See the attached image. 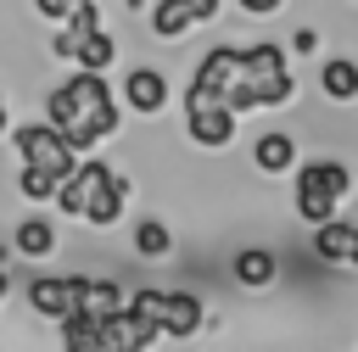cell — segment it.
Listing matches in <instances>:
<instances>
[{"label": "cell", "mask_w": 358, "mask_h": 352, "mask_svg": "<svg viewBox=\"0 0 358 352\" xmlns=\"http://www.w3.org/2000/svg\"><path fill=\"white\" fill-rule=\"evenodd\" d=\"M45 123H50V129H62V140L84 156V151H95L106 134H117L123 112H117V101H112V89H106V78H101V73H90V67H78L67 84H56V89L45 95Z\"/></svg>", "instance_id": "6da1fadb"}, {"label": "cell", "mask_w": 358, "mask_h": 352, "mask_svg": "<svg viewBox=\"0 0 358 352\" xmlns=\"http://www.w3.org/2000/svg\"><path fill=\"white\" fill-rule=\"evenodd\" d=\"M352 190V168L336 156H313L296 168V218L302 223H324L336 212V201H347Z\"/></svg>", "instance_id": "7a4b0ae2"}, {"label": "cell", "mask_w": 358, "mask_h": 352, "mask_svg": "<svg viewBox=\"0 0 358 352\" xmlns=\"http://www.w3.org/2000/svg\"><path fill=\"white\" fill-rule=\"evenodd\" d=\"M129 307L140 318H151L168 341H190L201 330V296L196 291H134Z\"/></svg>", "instance_id": "3957f363"}, {"label": "cell", "mask_w": 358, "mask_h": 352, "mask_svg": "<svg viewBox=\"0 0 358 352\" xmlns=\"http://www.w3.org/2000/svg\"><path fill=\"white\" fill-rule=\"evenodd\" d=\"M185 134H190L201 151H224V145L235 140V112H229L218 95L185 89Z\"/></svg>", "instance_id": "277c9868"}, {"label": "cell", "mask_w": 358, "mask_h": 352, "mask_svg": "<svg viewBox=\"0 0 358 352\" xmlns=\"http://www.w3.org/2000/svg\"><path fill=\"white\" fill-rule=\"evenodd\" d=\"M11 151L22 156V162H34V168H50V173H73V162H78V151L62 140V129H50V123H22V129H11Z\"/></svg>", "instance_id": "5b68a950"}, {"label": "cell", "mask_w": 358, "mask_h": 352, "mask_svg": "<svg viewBox=\"0 0 358 352\" xmlns=\"http://www.w3.org/2000/svg\"><path fill=\"white\" fill-rule=\"evenodd\" d=\"M151 341H162V330H157L151 318H140L129 302L101 318V352H140V346H151Z\"/></svg>", "instance_id": "8992f818"}, {"label": "cell", "mask_w": 358, "mask_h": 352, "mask_svg": "<svg viewBox=\"0 0 358 352\" xmlns=\"http://www.w3.org/2000/svg\"><path fill=\"white\" fill-rule=\"evenodd\" d=\"M106 173H112V168H106L101 156H90V151H84V156L73 162V173H67V179L56 184V196H50V207H56V212H67V218H78V212H84V201L95 196V184H101Z\"/></svg>", "instance_id": "52a82bcc"}, {"label": "cell", "mask_w": 358, "mask_h": 352, "mask_svg": "<svg viewBox=\"0 0 358 352\" xmlns=\"http://www.w3.org/2000/svg\"><path fill=\"white\" fill-rule=\"evenodd\" d=\"M78 291H84V274H39L28 279V307L39 318H62L78 307Z\"/></svg>", "instance_id": "ba28073f"}, {"label": "cell", "mask_w": 358, "mask_h": 352, "mask_svg": "<svg viewBox=\"0 0 358 352\" xmlns=\"http://www.w3.org/2000/svg\"><path fill=\"white\" fill-rule=\"evenodd\" d=\"M123 106L140 112V117H157L168 106V78L157 67H129L123 73Z\"/></svg>", "instance_id": "9c48e42d"}, {"label": "cell", "mask_w": 358, "mask_h": 352, "mask_svg": "<svg viewBox=\"0 0 358 352\" xmlns=\"http://www.w3.org/2000/svg\"><path fill=\"white\" fill-rule=\"evenodd\" d=\"M123 207H129V179H123V173H106V179L95 184V196L84 201L78 218H84L90 229H112V223L123 218Z\"/></svg>", "instance_id": "30bf717a"}, {"label": "cell", "mask_w": 358, "mask_h": 352, "mask_svg": "<svg viewBox=\"0 0 358 352\" xmlns=\"http://www.w3.org/2000/svg\"><path fill=\"white\" fill-rule=\"evenodd\" d=\"M241 73V50L235 45H213L201 61H196V78H190V89H201V95H218L224 101V89H229V78Z\"/></svg>", "instance_id": "8fae6325"}, {"label": "cell", "mask_w": 358, "mask_h": 352, "mask_svg": "<svg viewBox=\"0 0 358 352\" xmlns=\"http://www.w3.org/2000/svg\"><path fill=\"white\" fill-rule=\"evenodd\" d=\"M11 251L28 257V263H45V257L56 251V223H50V218H17V229H11Z\"/></svg>", "instance_id": "7c38bea8"}, {"label": "cell", "mask_w": 358, "mask_h": 352, "mask_svg": "<svg viewBox=\"0 0 358 352\" xmlns=\"http://www.w3.org/2000/svg\"><path fill=\"white\" fill-rule=\"evenodd\" d=\"M352 229H358V223H341V218L330 212L324 223H313V251H319L324 263H347V251H352Z\"/></svg>", "instance_id": "4fadbf2b"}, {"label": "cell", "mask_w": 358, "mask_h": 352, "mask_svg": "<svg viewBox=\"0 0 358 352\" xmlns=\"http://www.w3.org/2000/svg\"><path fill=\"white\" fill-rule=\"evenodd\" d=\"M235 279H241L246 291L274 285V251H268V246H241V251H235Z\"/></svg>", "instance_id": "5bb4252c"}, {"label": "cell", "mask_w": 358, "mask_h": 352, "mask_svg": "<svg viewBox=\"0 0 358 352\" xmlns=\"http://www.w3.org/2000/svg\"><path fill=\"white\" fill-rule=\"evenodd\" d=\"M112 61H117V39L106 28H90L78 39V50H73V67H90V73H106Z\"/></svg>", "instance_id": "9a60e30c"}, {"label": "cell", "mask_w": 358, "mask_h": 352, "mask_svg": "<svg viewBox=\"0 0 358 352\" xmlns=\"http://www.w3.org/2000/svg\"><path fill=\"white\" fill-rule=\"evenodd\" d=\"M123 307V285H112V279H84V291H78V313L84 318H106V313H117Z\"/></svg>", "instance_id": "2e32d148"}, {"label": "cell", "mask_w": 358, "mask_h": 352, "mask_svg": "<svg viewBox=\"0 0 358 352\" xmlns=\"http://www.w3.org/2000/svg\"><path fill=\"white\" fill-rule=\"evenodd\" d=\"M56 335H62V346H67V352H101V324H95V318H84L78 307L56 318Z\"/></svg>", "instance_id": "e0dca14e"}, {"label": "cell", "mask_w": 358, "mask_h": 352, "mask_svg": "<svg viewBox=\"0 0 358 352\" xmlns=\"http://www.w3.org/2000/svg\"><path fill=\"white\" fill-rule=\"evenodd\" d=\"M319 89H324L330 101H358V61L330 56V61L319 67Z\"/></svg>", "instance_id": "ac0fdd59"}, {"label": "cell", "mask_w": 358, "mask_h": 352, "mask_svg": "<svg viewBox=\"0 0 358 352\" xmlns=\"http://www.w3.org/2000/svg\"><path fill=\"white\" fill-rule=\"evenodd\" d=\"M252 162H257V173H291V162H296L291 134H263V140L252 145Z\"/></svg>", "instance_id": "d6986e66"}, {"label": "cell", "mask_w": 358, "mask_h": 352, "mask_svg": "<svg viewBox=\"0 0 358 352\" xmlns=\"http://www.w3.org/2000/svg\"><path fill=\"white\" fill-rule=\"evenodd\" d=\"M196 28V17L185 11V0H157L151 6V34L157 39H179V34H190Z\"/></svg>", "instance_id": "ffe728a7"}, {"label": "cell", "mask_w": 358, "mask_h": 352, "mask_svg": "<svg viewBox=\"0 0 358 352\" xmlns=\"http://www.w3.org/2000/svg\"><path fill=\"white\" fill-rule=\"evenodd\" d=\"M56 184H62V173H50V168H34V162L17 168V190H22V201H50Z\"/></svg>", "instance_id": "44dd1931"}, {"label": "cell", "mask_w": 358, "mask_h": 352, "mask_svg": "<svg viewBox=\"0 0 358 352\" xmlns=\"http://www.w3.org/2000/svg\"><path fill=\"white\" fill-rule=\"evenodd\" d=\"M134 251H140V257H168V251H173V235H168V223L145 218V223L134 229Z\"/></svg>", "instance_id": "7402d4cb"}, {"label": "cell", "mask_w": 358, "mask_h": 352, "mask_svg": "<svg viewBox=\"0 0 358 352\" xmlns=\"http://www.w3.org/2000/svg\"><path fill=\"white\" fill-rule=\"evenodd\" d=\"M67 6H73V0H34V11H39L45 22H62V17H67Z\"/></svg>", "instance_id": "603a6c76"}, {"label": "cell", "mask_w": 358, "mask_h": 352, "mask_svg": "<svg viewBox=\"0 0 358 352\" xmlns=\"http://www.w3.org/2000/svg\"><path fill=\"white\" fill-rule=\"evenodd\" d=\"M185 11H190L196 22H213V17H218V0H185Z\"/></svg>", "instance_id": "cb8c5ba5"}, {"label": "cell", "mask_w": 358, "mask_h": 352, "mask_svg": "<svg viewBox=\"0 0 358 352\" xmlns=\"http://www.w3.org/2000/svg\"><path fill=\"white\" fill-rule=\"evenodd\" d=\"M235 6H241V11H252V17H274L285 0H235Z\"/></svg>", "instance_id": "d4e9b609"}, {"label": "cell", "mask_w": 358, "mask_h": 352, "mask_svg": "<svg viewBox=\"0 0 358 352\" xmlns=\"http://www.w3.org/2000/svg\"><path fill=\"white\" fill-rule=\"evenodd\" d=\"M291 45H296V50H313V45H319V34H313V28H296V39H291Z\"/></svg>", "instance_id": "484cf974"}, {"label": "cell", "mask_w": 358, "mask_h": 352, "mask_svg": "<svg viewBox=\"0 0 358 352\" xmlns=\"http://www.w3.org/2000/svg\"><path fill=\"white\" fill-rule=\"evenodd\" d=\"M11 291V279H6V251H0V296Z\"/></svg>", "instance_id": "4316f807"}, {"label": "cell", "mask_w": 358, "mask_h": 352, "mask_svg": "<svg viewBox=\"0 0 358 352\" xmlns=\"http://www.w3.org/2000/svg\"><path fill=\"white\" fill-rule=\"evenodd\" d=\"M347 263H352V268H358V229H352V251H347Z\"/></svg>", "instance_id": "83f0119b"}, {"label": "cell", "mask_w": 358, "mask_h": 352, "mask_svg": "<svg viewBox=\"0 0 358 352\" xmlns=\"http://www.w3.org/2000/svg\"><path fill=\"white\" fill-rule=\"evenodd\" d=\"M0 134H6V95H0Z\"/></svg>", "instance_id": "f1b7e54d"}, {"label": "cell", "mask_w": 358, "mask_h": 352, "mask_svg": "<svg viewBox=\"0 0 358 352\" xmlns=\"http://www.w3.org/2000/svg\"><path fill=\"white\" fill-rule=\"evenodd\" d=\"M352 6H358V0H352Z\"/></svg>", "instance_id": "f546056e"}]
</instances>
